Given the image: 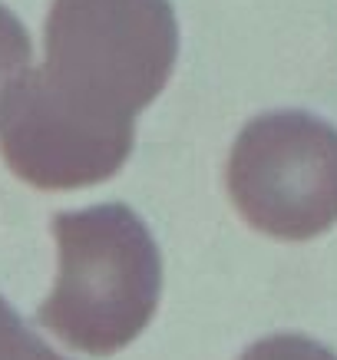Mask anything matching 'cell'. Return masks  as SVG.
Here are the masks:
<instances>
[{
	"instance_id": "obj_1",
	"label": "cell",
	"mask_w": 337,
	"mask_h": 360,
	"mask_svg": "<svg viewBox=\"0 0 337 360\" xmlns=\"http://www.w3.org/2000/svg\"><path fill=\"white\" fill-rule=\"evenodd\" d=\"M44 44V66H30L0 110V155L46 192L106 182L129 159L136 116L172 77V4L53 0Z\"/></svg>"
},
{
	"instance_id": "obj_2",
	"label": "cell",
	"mask_w": 337,
	"mask_h": 360,
	"mask_svg": "<svg viewBox=\"0 0 337 360\" xmlns=\"http://www.w3.org/2000/svg\"><path fill=\"white\" fill-rule=\"evenodd\" d=\"M60 271L40 324L73 350L109 357L153 321L163 258L146 221L126 205H93L53 219Z\"/></svg>"
},
{
	"instance_id": "obj_3",
	"label": "cell",
	"mask_w": 337,
	"mask_h": 360,
	"mask_svg": "<svg viewBox=\"0 0 337 360\" xmlns=\"http://www.w3.org/2000/svg\"><path fill=\"white\" fill-rule=\"evenodd\" d=\"M229 195L251 229L307 241L337 225V129L311 112H265L239 132Z\"/></svg>"
},
{
	"instance_id": "obj_4",
	"label": "cell",
	"mask_w": 337,
	"mask_h": 360,
	"mask_svg": "<svg viewBox=\"0 0 337 360\" xmlns=\"http://www.w3.org/2000/svg\"><path fill=\"white\" fill-rule=\"evenodd\" d=\"M30 60H33L30 33L0 4V110H4V103L11 96V89L30 70Z\"/></svg>"
},
{
	"instance_id": "obj_5",
	"label": "cell",
	"mask_w": 337,
	"mask_h": 360,
	"mask_svg": "<svg viewBox=\"0 0 337 360\" xmlns=\"http://www.w3.org/2000/svg\"><path fill=\"white\" fill-rule=\"evenodd\" d=\"M0 360H66L37 338L20 314L0 297Z\"/></svg>"
},
{
	"instance_id": "obj_6",
	"label": "cell",
	"mask_w": 337,
	"mask_h": 360,
	"mask_svg": "<svg viewBox=\"0 0 337 360\" xmlns=\"http://www.w3.org/2000/svg\"><path fill=\"white\" fill-rule=\"evenodd\" d=\"M239 360H337V354L301 334H274L251 344Z\"/></svg>"
}]
</instances>
